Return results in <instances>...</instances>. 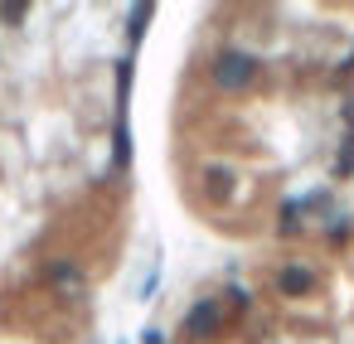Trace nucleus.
Here are the masks:
<instances>
[{
    "mask_svg": "<svg viewBox=\"0 0 354 344\" xmlns=\"http://www.w3.org/2000/svg\"><path fill=\"white\" fill-rule=\"evenodd\" d=\"M252 78H257V59H252V54H243V49H223V54H218V64H214V83H218V88L238 93V88H248Z\"/></svg>",
    "mask_w": 354,
    "mask_h": 344,
    "instance_id": "obj_1",
    "label": "nucleus"
},
{
    "mask_svg": "<svg viewBox=\"0 0 354 344\" xmlns=\"http://www.w3.org/2000/svg\"><path fill=\"white\" fill-rule=\"evenodd\" d=\"M218 325H223V310H218V300H194L189 310H185V339H194V344H204V339H214L218 334Z\"/></svg>",
    "mask_w": 354,
    "mask_h": 344,
    "instance_id": "obj_2",
    "label": "nucleus"
},
{
    "mask_svg": "<svg viewBox=\"0 0 354 344\" xmlns=\"http://www.w3.org/2000/svg\"><path fill=\"white\" fill-rule=\"evenodd\" d=\"M49 286L64 291V296H73V300L88 296V276H83L78 262H49Z\"/></svg>",
    "mask_w": 354,
    "mask_h": 344,
    "instance_id": "obj_3",
    "label": "nucleus"
},
{
    "mask_svg": "<svg viewBox=\"0 0 354 344\" xmlns=\"http://www.w3.org/2000/svg\"><path fill=\"white\" fill-rule=\"evenodd\" d=\"M112 165L117 170L131 165V112H117V126H112Z\"/></svg>",
    "mask_w": 354,
    "mask_h": 344,
    "instance_id": "obj_4",
    "label": "nucleus"
},
{
    "mask_svg": "<svg viewBox=\"0 0 354 344\" xmlns=\"http://www.w3.org/2000/svg\"><path fill=\"white\" fill-rule=\"evenodd\" d=\"M131 78H136V54L127 49L117 59V112H127V102H131Z\"/></svg>",
    "mask_w": 354,
    "mask_h": 344,
    "instance_id": "obj_5",
    "label": "nucleus"
},
{
    "mask_svg": "<svg viewBox=\"0 0 354 344\" xmlns=\"http://www.w3.org/2000/svg\"><path fill=\"white\" fill-rule=\"evenodd\" d=\"M131 54H136V44H141V35H146V25H151V6H131Z\"/></svg>",
    "mask_w": 354,
    "mask_h": 344,
    "instance_id": "obj_6",
    "label": "nucleus"
},
{
    "mask_svg": "<svg viewBox=\"0 0 354 344\" xmlns=\"http://www.w3.org/2000/svg\"><path fill=\"white\" fill-rule=\"evenodd\" d=\"M160 291V262H151V271H146V281H141V300H151Z\"/></svg>",
    "mask_w": 354,
    "mask_h": 344,
    "instance_id": "obj_7",
    "label": "nucleus"
},
{
    "mask_svg": "<svg viewBox=\"0 0 354 344\" xmlns=\"http://www.w3.org/2000/svg\"><path fill=\"white\" fill-rule=\"evenodd\" d=\"M281 291H306V271H281Z\"/></svg>",
    "mask_w": 354,
    "mask_h": 344,
    "instance_id": "obj_8",
    "label": "nucleus"
},
{
    "mask_svg": "<svg viewBox=\"0 0 354 344\" xmlns=\"http://www.w3.org/2000/svg\"><path fill=\"white\" fill-rule=\"evenodd\" d=\"M25 15H30L25 6H0V20H6V25H20Z\"/></svg>",
    "mask_w": 354,
    "mask_h": 344,
    "instance_id": "obj_9",
    "label": "nucleus"
},
{
    "mask_svg": "<svg viewBox=\"0 0 354 344\" xmlns=\"http://www.w3.org/2000/svg\"><path fill=\"white\" fill-rule=\"evenodd\" d=\"M141 339H146V344H165V334H160V329H146Z\"/></svg>",
    "mask_w": 354,
    "mask_h": 344,
    "instance_id": "obj_10",
    "label": "nucleus"
},
{
    "mask_svg": "<svg viewBox=\"0 0 354 344\" xmlns=\"http://www.w3.org/2000/svg\"><path fill=\"white\" fill-rule=\"evenodd\" d=\"M117 344H127V339H117Z\"/></svg>",
    "mask_w": 354,
    "mask_h": 344,
    "instance_id": "obj_11",
    "label": "nucleus"
}]
</instances>
